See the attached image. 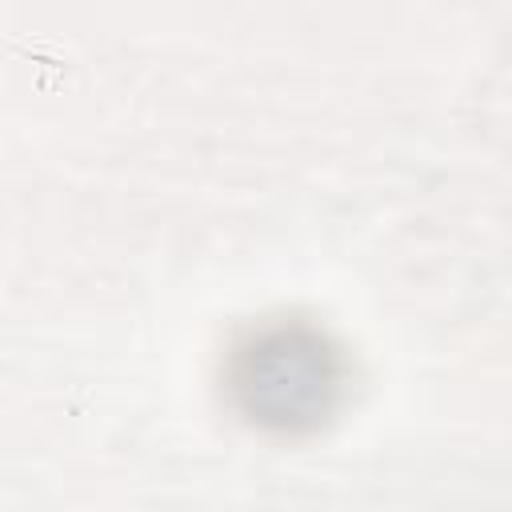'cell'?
I'll return each instance as SVG.
<instances>
[{
	"label": "cell",
	"instance_id": "6da1fadb",
	"mask_svg": "<svg viewBox=\"0 0 512 512\" xmlns=\"http://www.w3.org/2000/svg\"><path fill=\"white\" fill-rule=\"evenodd\" d=\"M232 408L260 432L308 436L324 428L348 392L344 348L300 316L248 328L224 368Z\"/></svg>",
	"mask_w": 512,
	"mask_h": 512
}]
</instances>
